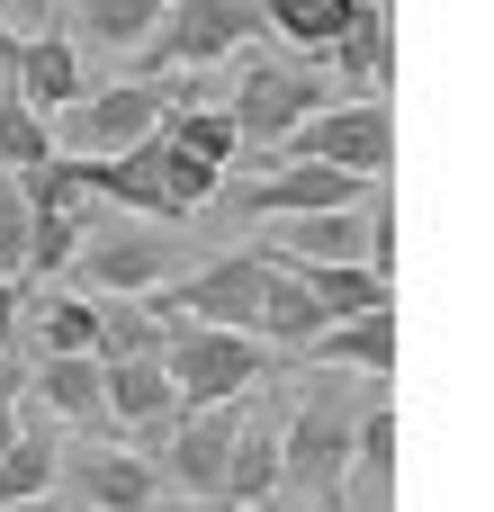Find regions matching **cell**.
Instances as JSON below:
<instances>
[{"label": "cell", "instance_id": "603a6c76", "mask_svg": "<svg viewBox=\"0 0 494 512\" xmlns=\"http://www.w3.org/2000/svg\"><path fill=\"white\" fill-rule=\"evenodd\" d=\"M351 18H360V0H261V27H279V36L306 45V54H324Z\"/></svg>", "mask_w": 494, "mask_h": 512}, {"label": "cell", "instance_id": "8d00e7d4", "mask_svg": "<svg viewBox=\"0 0 494 512\" xmlns=\"http://www.w3.org/2000/svg\"><path fill=\"white\" fill-rule=\"evenodd\" d=\"M0 189H9V180H0Z\"/></svg>", "mask_w": 494, "mask_h": 512}, {"label": "cell", "instance_id": "7a4b0ae2", "mask_svg": "<svg viewBox=\"0 0 494 512\" xmlns=\"http://www.w3.org/2000/svg\"><path fill=\"white\" fill-rule=\"evenodd\" d=\"M162 369H171V396H180V405H225V396H243V387L270 369V342L225 333V324H180V315H162Z\"/></svg>", "mask_w": 494, "mask_h": 512}, {"label": "cell", "instance_id": "52a82bcc", "mask_svg": "<svg viewBox=\"0 0 494 512\" xmlns=\"http://www.w3.org/2000/svg\"><path fill=\"white\" fill-rule=\"evenodd\" d=\"M261 288H270V252H225L207 270H189L153 315H180V324H225V333H252L261 315Z\"/></svg>", "mask_w": 494, "mask_h": 512}, {"label": "cell", "instance_id": "484cf974", "mask_svg": "<svg viewBox=\"0 0 494 512\" xmlns=\"http://www.w3.org/2000/svg\"><path fill=\"white\" fill-rule=\"evenodd\" d=\"M54 153V126H45V108H27L9 81H0V162L9 171H27V162H45Z\"/></svg>", "mask_w": 494, "mask_h": 512}, {"label": "cell", "instance_id": "d4e9b609", "mask_svg": "<svg viewBox=\"0 0 494 512\" xmlns=\"http://www.w3.org/2000/svg\"><path fill=\"white\" fill-rule=\"evenodd\" d=\"M324 54H333V63H342L360 90H378V81H387V18H378V9H360V18H351V27L324 45Z\"/></svg>", "mask_w": 494, "mask_h": 512}, {"label": "cell", "instance_id": "ac0fdd59", "mask_svg": "<svg viewBox=\"0 0 494 512\" xmlns=\"http://www.w3.org/2000/svg\"><path fill=\"white\" fill-rule=\"evenodd\" d=\"M369 252V216L351 207H315V216H279V261H360Z\"/></svg>", "mask_w": 494, "mask_h": 512}, {"label": "cell", "instance_id": "ba28073f", "mask_svg": "<svg viewBox=\"0 0 494 512\" xmlns=\"http://www.w3.org/2000/svg\"><path fill=\"white\" fill-rule=\"evenodd\" d=\"M72 189H99V198H117L126 216L180 225V207H171V144H162V126H153V135H135L126 153H90V162H72Z\"/></svg>", "mask_w": 494, "mask_h": 512}, {"label": "cell", "instance_id": "9a60e30c", "mask_svg": "<svg viewBox=\"0 0 494 512\" xmlns=\"http://www.w3.org/2000/svg\"><path fill=\"white\" fill-rule=\"evenodd\" d=\"M216 495H225V504L270 512V495H279V414H270V405H243V423H234V450H225V477H216Z\"/></svg>", "mask_w": 494, "mask_h": 512}, {"label": "cell", "instance_id": "9c48e42d", "mask_svg": "<svg viewBox=\"0 0 494 512\" xmlns=\"http://www.w3.org/2000/svg\"><path fill=\"white\" fill-rule=\"evenodd\" d=\"M378 180H360V171H333V162H288V153H270L261 171H252V189H243V207L261 216V225H279V216H315V207H351V198H369Z\"/></svg>", "mask_w": 494, "mask_h": 512}, {"label": "cell", "instance_id": "44dd1931", "mask_svg": "<svg viewBox=\"0 0 494 512\" xmlns=\"http://www.w3.org/2000/svg\"><path fill=\"white\" fill-rule=\"evenodd\" d=\"M324 333V306L297 288V270L270 252V288H261V315H252V342H315Z\"/></svg>", "mask_w": 494, "mask_h": 512}, {"label": "cell", "instance_id": "5b68a950", "mask_svg": "<svg viewBox=\"0 0 494 512\" xmlns=\"http://www.w3.org/2000/svg\"><path fill=\"white\" fill-rule=\"evenodd\" d=\"M279 153H288V162H333V171L378 180V171H387V153H396V117H387L378 99H324L306 126H288V135H279Z\"/></svg>", "mask_w": 494, "mask_h": 512}, {"label": "cell", "instance_id": "ffe728a7", "mask_svg": "<svg viewBox=\"0 0 494 512\" xmlns=\"http://www.w3.org/2000/svg\"><path fill=\"white\" fill-rule=\"evenodd\" d=\"M288 270H297V288L324 306V324H333V315H369V306H387V279L360 270V261H288Z\"/></svg>", "mask_w": 494, "mask_h": 512}, {"label": "cell", "instance_id": "d6986e66", "mask_svg": "<svg viewBox=\"0 0 494 512\" xmlns=\"http://www.w3.org/2000/svg\"><path fill=\"white\" fill-rule=\"evenodd\" d=\"M54 468H63V441H54V423H27V414H18V432H9V450H0V504L54 495Z\"/></svg>", "mask_w": 494, "mask_h": 512}, {"label": "cell", "instance_id": "7c38bea8", "mask_svg": "<svg viewBox=\"0 0 494 512\" xmlns=\"http://www.w3.org/2000/svg\"><path fill=\"white\" fill-rule=\"evenodd\" d=\"M315 108H324V90H315L306 72H252V81L234 90V108H225V117H234V135H243V144L279 153V135H288V126H306Z\"/></svg>", "mask_w": 494, "mask_h": 512}, {"label": "cell", "instance_id": "f1b7e54d", "mask_svg": "<svg viewBox=\"0 0 494 512\" xmlns=\"http://www.w3.org/2000/svg\"><path fill=\"white\" fill-rule=\"evenodd\" d=\"M81 243V216L72 207H27V270H63Z\"/></svg>", "mask_w": 494, "mask_h": 512}, {"label": "cell", "instance_id": "83f0119b", "mask_svg": "<svg viewBox=\"0 0 494 512\" xmlns=\"http://www.w3.org/2000/svg\"><path fill=\"white\" fill-rule=\"evenodd\" d=\"M72 18H81L99 45H144V27L162 18V0H72Z\"/></svg>", "mask_w": 494, "mask_h": 512}, {"label": "cell", "instance_id": "2e32d148", "mask_svg": "<svg viewBox=\"0 0 494 512\" xmlns=\"http://www.w3.org/2000/svg\"><path fill=\"white\" fill-rule=\"evenodd\" d=\"M324 369H369V378H387L396 369V306H369V315H333L315 342H306Z\"/></svg>", "mask_w": 494, "mask_h": 512}, {"label": "cell", "instance_id": "d6a6232c", "mask_svg": "<svg viewBox=\"0 0 494 512\" xmlns=\"http://www.w3.org/2000/svg\"><path fill=\"white\" fill-rule=\"evenodd\" d=\"M9 432H18V405H9V387H0V450H9Z\"/></svg>", "mask_w": 494, "mask_h": 512}, {"label": "cell", "instance_id": "277c9868", "mask_svg": "<svg viewBox=\"0 0 494 512\" xmlns=\"http://www.w3.org/2000/svg\"><path fill=\"white\" fill-rule=\"evenodd\" d=\"M252 36H261V0H162V18L144 27V63L153 72H207Z\"/></svg>", "mask_w": 494, "mask_h": 512}, {"label": "cell", "instance_id": "4316f807", "mask_svg": "<svg viewBox=\"0 0 494 512\" xmlns=\"http://www.w3.org/2000/svg\"><path fill=\"white\" fill-rule=\"evenodd\" d=\"M351 468H360L369 486L396 477V405H360V423H351Z\"/></svg>", "mask_w": 494, "mask_h": 512}, {"label": "cell", "instance_id": "3957f363", "mask_svg": "<svg viewBox=\"0 0 494 512\" xmlns=\"http://www.w3.org/2000/svg\"><path fill=\"white\" fill-rule=\"evenodd\" d=\"M162 108H171V90H162V81H108V90L63 99L45 126H54V153H63V162H90V153H126L135 135H153V126H162Z\"/></svg>", "mask_w": 494, "mask_h": 512}, {"label": "cell", "instance_id": "e575fe53", "mask_svg": "<svg viewBox=\"0 0 494 512\" xmlns=\"http://www.w3.org/2000/svg\"><path fill=\"white\" fill-rule=\"evenodd\" d=\"M198 512H252V504H225V495H207V504H198Z\"/></svg>", "mask_w": 494, "mask_h": 512}, {"label": "cell", "instance_id": "30bf717a", "mask_svg": "<svg viewBox=\"0 0 494 512\" xmlns=\"http://www.w3.org/2000/svg\"><path fill=\"white\" fill-rule=\"evenodd\" d=\"M54 486H72L81 512H153V459H135V450H108V441H81V450H63V468H54Z\"/></svg>", "mask_w": 494, "mask_h": 512}, {"label": "cell", "instance_id": "74e56055", "mask_svg": "<svg viewBox=\"0 0 494 512\" xmlns=\"http://www.w3.org/2000/svg\"><path fill=\"white\" fill-rule=\"evenodd\" d=\"M0 45H9V36H0Z\"/></svg>", "mask_w": 494, "mask_h": 512}, {"label": "cell", "instance_id": "8fae6325", "mask_svg": "<svg viewBox=\"0 0 494 512\" xmlns=\"http://www.w3.org/2000/svg\"><path fill=\"white\" fill-rule=\"evenodd\" d=\"M234 423H243V405L225 396V405H180L162 432H171V450H162V468L189 486V495H216V477H225V450H234Z\"/></svg>", "mask_w": 494, "mask_h": 512}, {"label": "cell", "instance_id": "7402d4cb", "mask_svg": "<svg viewBox=\"0 0 494 512\" xmlns=\"http://www.w3.org/2000/svg\"><path fill=\"white\" fill-rule=\"evenodd\" d=\"M99 306V333H90V360H153L162 351V315L144 297H90Z\"/></svg>", "mask_w": 494, "mask_h": 512}, {"label": "cell", "instance_id": "cb8c5ba5", "mask_svg": "<svg viewBox=\"0 0 494 512\" xmlns=\"http://www.w3.org/2000/svg\"><path fill=\"white\" fill-rule=\"evenodd\" d=\"M162 135H171L180 153L216 162V171H225V162L243 153V135H234V117H225V108H162Z\"/></svg>", "mask_w": 494, "mask_h": 512}, {"label": "cell", "instance_id": "5bb4252c", "mask_svg": "<svg viewBox=\"0 0 494 512\" xmlns=\"http://www.w3.org/2000/svg\"><path fill=\"white\" fill-rule=\"evenodd\" d=\"M99 414L126 423V432H162V423L180 414L162 351H153V360H99Z\"/></svg>", "mask_w": 494, "mask_h": 512}, {"label": "cell", "instance_id": "1f68e13d", "mask_svg": "<svg viewBox=\"0 0 494 512\" xmlns=\"http://www.w3.org/2000/svg\"><path fill=\"white\" fill-rule=\"evenodd\" d=\"M18 333V279H0V342Z\"/></svg>", "mask_w": 494, "mask_h": 512}, {"label": "cell", "instance_id": "8992f818", "mask_svg": "<svg viewBox=\"0 0 494 512\" xmlns=\"http://www.w3.org/2000/svg\"><path fill=\"white\" fill-rule=\"evenodd\" d=\"M90 297H153V279L171 270V243L144 225V216H108V225H81V243H72V261H63Z\"/></svg>", "mask_w": 494, "mask_h": 512}, {"label": "cell", "instance_id": "e0dca14e", "mask_svg": "<svg viewBox=\"0 0 494 512\" xmlns=\"http://www.w3.org/2000/svg\"><path fill=\"white\" fill-rule=\"evenodd\" d=\"M27 405L54 414V423H108L99 414V360L90 351H45L36 378H27Z\"/></svg>", "mask_w": 494, "mask_h": 512}, {"label": "cell", "instance_id": "f546056e", "mask_svg": "<svg viewBox=\"0 0 494 512\" xmlns=\"http://www.w3.org/2000/svg\"><path fill=\"white\" fill-rule=\"evenodd\" d=\"M90 333H99V306L90 297H45L36 306V342L45 351H90Z\"/></svg>", "mask_w": 494, "mask_h": 512}, {"label": "cell", "instance_id": "836d02e7", "mask_svg": "<svg viewBox=\"0 0 494 512\" xmlns=\"http://www.w3.org/2000/svg\"><path fill=\"white\" fill-rule=\"evenodd\" d=\"M0 512H54V495H27V504H0Z\"/></svg>", "mask_w": 494, "mask_h": 512}, {"label": "cell", "instance_id": "6da1fadb", "mask_svg": "<svg viewBox=\"0 0 494 512\" xmlns=\"http://www.w3.org/2000/svg\"><path fill=\"white\" fill-rule=\"evenodd\" d=\"M351 423H360V405H342V387L333 378H315L288 414H279V486H297L306 504H342V486H351Z\"/></svg>", "mask_w": 494, "mask_h": 512}, {"label": "cell", "instance_id": "d590c367", "mask_svg": "<svg viewBox=\"0 0 494 512\" xmlns=\"http://www.w3.org/2000/svg\"><path fill=\"white\" fill-rule=\"evenodd\" d=\"M0 9H18V0H0Z\"/></svg>", "mask_w": 494, "mask_h": 512}, {"label": "cell", "instance_id": "4fadbf2b", "mask_svg": "<svg viewBox=\"0 0 494 512\" xmlns=\"http://www.w3.org/2000/svg\"><path fill=\"white\" fill-rule=\"evenodd\" d=\"M0 81L27 99V108H63V99H81V54H72V36H9L0 45Z\"/></svg>", "mask_w": 494, "mask_h": 512}, {"label": "cell", "instance_id": "4dcf8cb0", "mask_svg": "<svg viewBox=\"0 0 494 512\" xmlns=\"http://www.w3.org/2000/svg\"><path fill=\"white\" fill-rule=\"evenodd\" d=\"M18 270H27V198L0 189V279H18Z\"/></svg>", "mask_w": 494, "mask_h": 512}]
</instances>
